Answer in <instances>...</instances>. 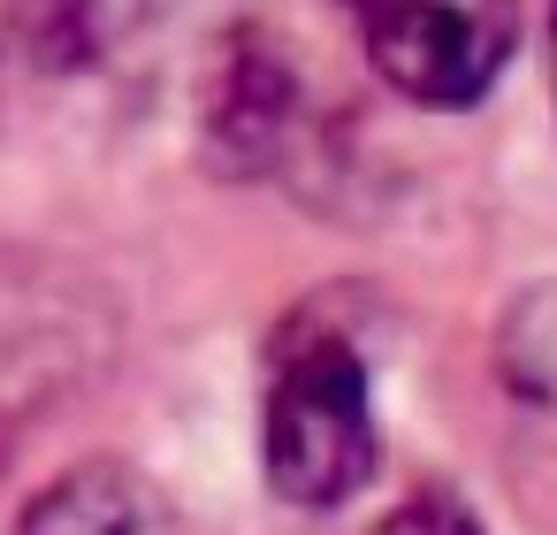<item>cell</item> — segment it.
Masks as SVG:
<instances>
[{"mask_svg": "<svg viewBox=\"0 0 557 535\" xmlns=\"http://www.w3.org/2000/svg\"><path fill=\"white\" fill-rule=\"evenodd\" d=\"M549 93H557V0H549Z\"/></svg>", "mask_w": 557, "mask_h": 535, "instance_id": "cell-6", "label": "cell"}, {"mask_svg": "<svg viewBox=\"0 0 557 535\" xmlns=\"http://www.w3.org/2000/svg\"><path fill=\"white\" fill-rule=\"evenodd\" d=\"M16 535H176V512L138 466L92 459V466H70L62 482H47L24 504Z\"/></svg>", "mask_w": 557, "mask_h": 535, "instance_id": "cell-3", "label": "cell"}, {"mask_svg": "<svg viewBox=\"0 0 557 535\" xmlns=\"http://www.w3.org/2000/svg\"><path fill=\"white\" fill-rule=\"evenodd\" d=\"M504 382L527 405L557 413V291L519 299V314L504 321Z\"/></svg>", "mask_w": 557, "mask_h": 535, "instance_id": "cell-4", "label": "cell"}, {"mask_svg": "<svg viewBox=\"0 0 557 535\" xmlns=\"http://www.w3.org/2000/svg\"><path fill=\"white\" fill-rule=\"evenodd\" d=\"M374 535H481V527H473V512L450 504V497H412V504H397Z\"/></svg>", "mask_w": 557, "mask_h": 535, "instance_id": "cell-5", "label": "cell"}, {"mask_svg": "<svg viewBox=\"0 0 557 535\" xmlns=\"http://www.w3.org/2000/svg\"><path fill=\"white\" fill-rule=\"evenodd\" d=\"M260 466L290 504H344L374 466V398L367 367L336 329H290L268 360L260 398Z\"/></svg>", "mask_w": 557, "mask_h": 535, "instance_id": "cell-1", "label": "cell"}, {"mask_svg": "<svg viewBox=\"0 0 557 535\" xmlns=\"http://www.w3.org/2000/svg\"><path fill=\"white\" fill-rule=\"evenodd\" d=\"M374 70L428 108H466L496 85L519 9L511 0H351Z\"/></svg>", "mask_w": 557, "mask_h": 535, "instance_id": "cell-2", "label": "cell"}]
</instances>
